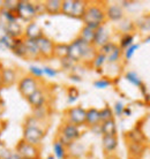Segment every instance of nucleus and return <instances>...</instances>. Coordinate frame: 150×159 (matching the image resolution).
Masks as SVG:
<instances>
[{"label":"nucleus","mask_w":150,"mask_h":159,"mask_svg":"<svg viewBox=\"0 0 150 159\" xmlns=\"http://www.w3.org/2000/svg\"><path fill=\"white\" fill-rule=\"evenodd\" d=\"M96 53H97V50L94 45L83 42L79 37L73 40L71 44H68V58L72 61H74L75 64L81 61L91 64Z\"/></svg>","instance_id":"nucleus-1"},{"label":"nucleus","mask_w":150,"mask_h":159,"mask_svg":"<svg viewBox=\"0 0 150 159\" xmlns=\"http://www.w3.org/2000/svg\"><path fill=\"white\" fill-rule=\"evenodd\" d=\"M46 134V128L44 127V121L36 119L32 116L26 118L23 123V137L26 142L34 145H40Z\"/></svg>","instance_id":"nucleus-2"},{"label":"nucleus","mask_w":150,"mask_h":159,"mask_svg":"<svg viewBox=\"0 0 150 159\" xmlns=\"http://www.w3.org/2000/svg\"><path fill=\"white\" fill-rule=\"evenodd\" d=\"M106 6L102 2H88L86 12L82 16V22L84 25H89L91 28H99L106 22Z\"/></svg>","instance_id":"nucleus-3"},{"label":"nucleus","mask_w":150,"mask_h":159,"mask_svg":"<svg viewBox=\"0 0 150 159\" xmlns=\"http://www.w3.org/2000/svg\"><path fill=\"white\" fill-rule=\"evenodd\" d=\"M81 136V131L77 126H75L73 123H69L67 121L63 122L59 126L58 133L55 139H58L65 147H69L74 143L76 139Z\"/></svg>","instance_id":"nucleus-4"},{"label":"nucleus","mask_w":150,"mask_h":159,"mask_svg":"<svg viewBox=\"0 0 150 159\" xmlns=\"http://www.w3.org/2000/svg\"><path fill=\"white\" fill-rule=\"evenodd\" d=\"M40 88V80L31 76L30 74L22 76L17 81V90H19L20 95L23 97L24 99H27L29 96H31Z\"/></svg>","instance_id":"nucleus-5"},{"label":"nucleus","mask_w":150,"mask_h":159,"mask_svg":"<svg viewBox=\"0 0 150 159\" xmlns=\"http://www.w3.org/2000/svg\"><path fill=\"white\" fill-rule=\"evenodd\" d=\"M16 14H17L19 20H23L24 22H28V23L32 22L35 21L36 16L38 15L37 6L32 1L20 0L17 4V8H16Z\"/></svg>","instance_id":"nucleus-6"},{"label":"nucleus","mask_w":150,"mask_h":159,"mask_svg":"<svg viewBox=\"0 0 150 159\" xmlns=\"http://www.w3.org/2000/svg\"><path fill=\"white\" fill-rule=\"evenodd\" d=\"M16 155L23 159H40V147L34 145L21 139L15 147Z\"/></svg>","instance_id":"nucleus-7"},{"label":"nucleus","mask_w":150,"mask_h":159,"mask_svg":"<svg viewBox=\"0 0 150 159\" xmlns=\"http://www.w3.org/2000/svg\"><path fill=\"white\" fill-rule=\"evenodd\" d=\"M86 114H87V110L83 108L82 106H73L65 112V118H66L65 121L80 127L86 125Z\"/></svg>","instance_id":"nucleus-8"},{"label":"nucleus","mask_w":150,"mask_h":159,"mask_svg":"<svg viewBox=\"0 0 150 159\" xmlns=\"http://www.w3.org/2000/svg\"><path fill=\"white\" fill-rule=\"evenodd\" d=\"M37 44V48L40 51V54L44 59H51L53 58V50H54V42L49 38L48 36H40L38 39L35 40Z\"/></svg>","instance_id":"nucleus-9"},{"label":"nucleus","mask_w":150,"mask_h":159,"mask_svg":"<svg viewBox=\"0 0 150 159\" xmlns=\"http://www.w3.org/2000/svg\"><path fill=\"white\" fill-rule=\"evenodd\" d=\"M46 99H48V96H46V92L44 90V88L40 87V89H37L31 96H29L27 99L28 104L31 106V108H38L40 106H44L46 105Z\"/></svg>","instance_id":"nucleus-10"},{"label":"nucleus","mask_w":150,"mask_h":159,"mask_svg":"<svg viewBox=\"0 0 150 159\" xmlns=\"http://www.w3.org/2000/svg\"><path fill=\"white\" fill-rule=\"evenodd\" d=\"M110 40V32L107 31V29L105 28V24L104 25H101L99 28L96 29V34H95V39H94V43L92 45L95 46V48L98 51L99 48H103L104 45H106Z\"/></svg>","instance_id":"nucleus-11"},{"label":"nucleus","mask_w":150,"mask_h":159,"mask_svg":"<svg viewBox=\"0 0 150 159\" xmlns=\"http://www.w3.org/2000/svg\"><path fill=\"white\" fill-rule=\"evenodd\" d=\"M43 29L40 28V25L37 22L32 21V22H29L27 24V27L24 28L23 32V38H27V39H32L36 40L38 39L40 36H43Z\"/></svg>","instance_id":"nucleus-12"},{"label":"nucleus","mask_w":150,"mask_h":159,"mask_svg":"<svg viewBox=\"0 0 150 159\" xmlns=\"http://www.w3.org/2000/svg\"><path fill=\"white\" fill-rule=\"evenodd\" d=\"M2 25L5 27L7 35L11 37V38H13V39H20V38H23L24 29H22L21 24L19 23V21L9 22V23L2 24Z\"/></svg>","instance_id":"nucleus-13"},{"label":"nucleus","mask_w":150,"mask_h":159,"mask_svg":"<svg viewBox=\"0 0 150 159\" xmlns=\"http://www.w3.org/2000/svg\"><path fill=\"white\" fill-rule=\"evenodd\" d=\"M105 13H106V19L110 21H120L124 17V9L123 7L118 4L109 5L105 8Z\"/></svg>","instance_id":"nucleus-14"},{"label":"nucleus","mask_w":150,"mask_h":159,"mask_svg":"<svg viewBox=\"0 0 150 159\" xmlns=\"http://www.w3.org/2000/svg\"><path fill=\"white\" fill-rule=\"evenodd\" d=\"M24 45H26V50H27V60H40L42 57L40 54L37 44L35 40L32 39H27L23 38Z\"/></svg>","instance_id":"nucleus-15"},{"label":"nucleus","mask_w":150,"mask_h":159,"mask_svg":"<svg viewBox=\"0 0 150 159\" xmlns=\"http://www.w3.org/2000/svg\"><path fill=\"white\" fill-rule=\"evenodd\" d=\"M17 81L15 69L11 67H2V87L9 88Z\"/></svg>","instance_id":"nucleus-16"},{"label":"nucleus","mask_w":150,"mask_h":159,"mask_svg":"<svg viewBox=\"0 0 150 159\" xmlns=\"http://www.w3.org/2000/svg\"><path fill=\"white\" fill-rule=\"evenodd\" d=\"M101 125V118H99V110L95 107H90L87 110L86 114V126L89 128L97 127Z\"/></svg>","instance_id":"nucleus-17"},{"label":"nucleus","mask_w":150,"mask_h":159,"mask_svg":"<svg viewBox=\"0 0 150 159\" xmlns=\"http://www.w3.org/2000/svg\"><path fill=\"white\" fill-rule=\"evenodd\" d=\"M103 150L106 153V156L112 155L118 147V137L115 136H103L102 139Z\"/></svg>","instance_id":"nucleus-18"},{"label":"nucleus","mask_w":150,"mask_h":159,"mask_svg":"<svg viewBox=\"0 0 150 159\" xmlns=\"http://www.w3.org/2000/svg\"><path fill=\"white\" fill-rule=\"evenodd\" d=\"M127 147H128V152L132 159H140L146 150L144 144L138 143V142H127Z\"/></svg>","instance_id":"nucleus-19"},{"label":"nucleus","mask_w":150,"mask_h":159,"mask_svg":"<svg viewBox=\"0 0 150 159\" xmlns=\"http://www.w3.org/2000/svg\"><path fill=\"white\" fill-rule=\"evenodd\" d=\"M61 2L63 0H46L43 2L44 12L50 15H55L61 13Z\"/></svg>","instance_id":"nucleus-20"},{"label":"nucleus","mask_w":150,"mask_h":159,"mask_svg":"<svg viewBox=\"0 0 150 159\" xmlns=\"http://www.w3.org/2000/svg\"><path fill=\"white\" fill-rule=\"evenodd\" d=\"M87 6H88V1H84V0H74L71 17L81 20L83 14H84V12H86Z\"/></svg>","instance_id":"nucleus-21"},{"label":"nucleus","mask_w":150,"mask_h":159,"mask_svg":"<svg viewBox=\"0 0 150 159\" xmlns=\"http://www.w3.org/2000/svg\"><path fill=\"white\" fill-rule=\"evenodd\" d=\"M95 34H96L95 28H91L89 25H84V24H83V27L81 28V30H80V34L77 37H79L80 39H82L83 42H86V43L92 45L94 39H95Z\"/></svg>","instance_id":"nucleus-22"},{"label":"nucleus","mask_w":150,"mask_h":159,"mask_svg":"<svg viewBox=\"0 0 150 159\" xmlns=\"http://www.w3.org/2000/svg\"><path fill=\"white\" fill-rule=\"evenodd\" d=\"M101 133L103 136H115L117 135V123L115 118L101 123Z\"/></svg>","instance_id":"nucleus-23"},{"label":"nucleus","mask_w":150,"mask_h":159,"mask_svg":"<svg viewBox=\"0 0 150 159\" xmlns=\"http://www.w3.org/2000/svg\"><path fill=\"white\" fill-rule=\"evenodd\" d=\"M11 51H12L16 57H19L21 59L27 60V50H26V45H24L23 38L14 39V43H13V45H12Z\"/></svg>","instance_id":"nucleus-24"},{"label":"nucleus","mask_w":150,"mask_h":159,"mask_svg":"<svg viewBox=\"0 0 150 159\" xmlns=\"http://www.w3.org/2000/svg\"><path fill=\"white\" fill-rule=\"evenodd\" d=\"M53 157L55 159H67V147H65L58 139H53Z\"/></svg>","instance_id":"nucleus-25"},{"label":"nucleus","mask_w":150,"mask_h":159,"mask_svg":"<svg viewBox=\"0 0 150 159\" xmlns=\"http://www.w3.org/2000/svg\"><path fill=\"white\" fill-rule=\"evenodd\" d=\"M53 58H57L60 61L68 58V44L55 43L54 50H53Z\"/></svg>","instance_id":"nucleus-26"},{"label":"nucleus","mask_w":150,"mask_h":159,"mask_svg":"<svg viewBox=\"0 0 150 159\" xmlns=\"http://www.w3.org/2000/svg\"><path fill=\"white\" fill-rule=\"evenodd\" d=\"M34 118L40 120V121H45L50 116V110H49L48 105H44V106H40L38 108H34L32 110V114Z\"/></svg>","instance_id":"nucleus-27"},{"label":"nucleus","mask_w":150,"mask_h":159,"mask_svg":"<svg viewBox=\"0 0 150 159\" xmlns=\"http://www.w3.org/2000/svg\"><path fill=\"white\" fill-rule=\"evenodd\" d=\"M125 79H126L130 84H133V85H135V87H138V89H141V88L144 85V83H143V81L141 80V77H140L135 72H127L126 74H125Z\"/></svg>","instance_id":"nucleus-28"},{"label":"nucleus","mask_w":150,"mask_h":159,"mask_svg":"<svg viewBox=\"0 0 150 159\" xmlns=\"http://www.w3.org/2000/svg\"><path fill=\"white\" fill-rule=\"evenodd\" d=\"M123 53H124V51L119 48V45H118L113 51L111 52L110 54H107L106 56V62H109V64H115V62H119V60L121 59V57H123Z\"/></svg>","instance_id":"nucleus-29"},{"label":"nucleus","mask_w":150,"mask_h":159,"mask_svg":"<svg viewBox=\"0 0 150 159\" xmlns=\"http://www.w3.org/2000/svg\"><path fill=\"white\" fill-rule=\"evenodd\" d=\"M105 62H106V57L104 56L103 53H101V52L97 51L95 58H94L92 61H91V65H92V67L94 68L99 69V68H102L103 66H104Z\"/></svg>","instance_id":"nucleus-30"},{"label":"nucleus","mask_w":150,"mask_h":159,"mask_svg":"<svg viewBox=\"0 0 150 159\" xmlns=\"http://www.w3.org/2000/svg\"><path fill=\"white\" fill-rule=\"evenodd\" d=\"M113 111L110 106H105L103 107L102 110H99V118H101V123L104 122V121H107V120L113 119Z\"/></svg>","instance_id":"nucleus-31"},{"label":"nucleus","mask_w":150,"mask_h":159,"mask_svg":"<svg viewBox=\"0 0 150 159\" xmlns=\"http://www.w3.org/2000/svg\"><path fill=\"white\" fill-rule=\"evenodd\" d=\"M134 44V36L132 35V34H125L120 40V45H119V48H121V50H126L127 48H129L130 45H133Z\"/></svg>","instance_id":"nucleus-32"},{"label":"nucleus","mask_w":150,"mask_h":159,"mask_svg":"<svg viewBox=\"0 0 150 159\" xmlns=\"http://www.w3.org/2000/svg\"><path fill=\"white\" fill-rule=\"evenodd\" d=\"M73 2H74V0H63V2H61V14L71 17Z\"/></svg>","instance_id":"nucleus-33"},{"label":"nucleus","mask_w":150,"mask_h":159,"mask_svg":"<svg viewBox=\"0 0 150 159\" xmlns=\"http://www.w3.org/2000/svg\"><path fill=\"white\" fill-rule=\"evenodd\" d=\"M79 97H80V91L76 89V88L72 87L68 89V92H67V103L68 104L75 103L76 100L79 99Z\"/></svg>","instance_id":"nucleus-34"},{"label":"nucleus","mask_w":150,"mask_h":159,"mask_svg":"<svg viewBox=\"0 0 150 159\" xmlns=\"http://www.w3.org/2000/svg\"><path fill=\"white\" fill-rule=\"evenodd\" d=\"M138 48H140L138 44H133V45H130L129 48H127L126 50H124L123 56H124V58L126 59V61H129V60L133 58V56L135 54V52L138 51Z\"/></svg>","instance_id":"nucleus-35"},{"label":"nucleus","mask_w":150,"mask_h":159,"mask_svg":"<svg viewBox=\"0 0 150 159\" xmlns=\"http://www.w3.org/2000/svg\"><path fill=\"white\" fill-rule=\"evenodd\" d=\"M138 27L141 31H150V15L143 16L138 22Z\"/></svg>","instance_id":"nucleus-36"},{"label":"nucleus","mask_w":150,"mask_h":159,"mask_svg":"<svg viewBox=\"0 0 150 159\" xmlns=\"http://www.w3.org/2000/svg\"><path fill=\"white\" fill-rule=\"evenodd\" d=\"M17 4H19V1L17 0H5L2 1V5H1V8H4L8 12H13V13H16V8H17Z\"/></svg>","instance_id":"nucleus-37"},{"label":"nucleus","mask_w":150,"mask_h":159,"mask_svg":"<svg viewBox=\"0 0 150 159\" xmlns=\"http://www.w3.org/2000/svg\"><path fill=\"white\" fill-rule=\"evenodd\" d=\"M112 85V81L109 79H99L94 82V87L96 89H106Z\"/></svg>","instance_id":"nucleus-38"},{"label":"nucleus","mask_w":150,"mask_h":159,"mask_svg":"<svg viewBox=\"0 0 150 159\" xmlns=\"http://www.w3.org/2000/svg\"><path fill=\"white\" fill-rule=\"evenodd\" d=\"M29 74L36 79L40 80V77H43L44 74H43V68L42 67H38V66H35V65H31L30 67H29Z\"/></svg>","instance_id":"nucleus-39"},{"label":"nucleus","mask_w":150,"mask_h":159,"mask_svg":"<svg viewBox=\"0 0 150 159\" xmlns=\"http://www.w3.org/2000/svg\"><path fill=\"white\" fill-rule=\"evenodd\" d=\"M118 46V44H115V43H113V42H109V43L106 44V45H104L103 48H101L98 50V52H101V53H103L104 56L106 57L107 54H110L111 52L113 51L115 48Z\"/></svg>","instance_id":"nucleus-40"},{"label":"nucleus","mask_w":150,"mask_h":159,"mask_svg":"<svg viewBox=\"0 0 150 159\" xmlns=\"http://www.w3.org/2000/svg\"><path fill=\"white\" fill-rule=\"evenodd\" d=\"M125 110V105L121 102H115V107H113V116H121Z\"/></svg>","instance_id":"nucleus-41"},{"label":"nucleus","mask_w":150,"mask_h":159,"mask_svg":"<svg viewBox=\"0 0 150 159\" xmlns=\"http://www.w3.org/2000/svg\"><path fill=\"white\" fill-rule=\"evenodd\" d=\"M43 68V74L46 77H51V79H53V77H55V76L58 75V70L57 69H54V68L52 67H49V66H45V67H42Z\"/></svg>","instance_id":"nucleus-42"},{"label":"nucleus","mask_w":150,"mask_h":159,"mask_svg":"<svg viewBox=\"0 0 150 159\" xmlns=\"http://www.w3.org/2000/svg\"><path fill=\"white\" fill-rule=\"evenodd\" d=\"M69 79H71L72 81H75V82H81V81H82V79H81L79 75H71Z\"/></svg>","instance_id":"nucleus-43"},{"label":"nucleus","mask_w":150,"mask_h":159,"mask_svg":"<svg viewBox=\"0 0 150 159\" xmlns=\"http://www.w3.org/2000/svg\"><path fill=\"white\" fill-rule=\"evenodd\" d=\"M130 114H132V111H130V108H128V107H125V110H124V113H123V116H129Z\"/></svg>","instance_id":"nucleus-44"},{"label":"nucleus","mask_w":150,"mask_h":159,"mask_svg":"<svg viewBox=\"0 0 150 159\" xmlns=\"http://www.w3.org/2000/svg\"><path fill=\"white\" fill-rule=\"evenodd\" d=\"M0 87H2V66L0 65Z\"/></svg>","instance_id":"nucleus-45"},{"label":"nucleus","mask_w":150,"mask_h":159,"mask_svg":"<svg viewBox=\"0 0 150 159\" xmlns=\"http://www.w3.org/2000/svg\"><path fill=\"white\" fill-rule=\"evenodd\" d=\"M106 159H119V158L115 157V155H109V156H106Z\"/></svg>","instance_id":"nucleus-46"},{"label":"nucleus","mask_w":150,"mask_h":159,"mask_svg":"<svg viewBox=\"0 0 150 159\" xmlns=\"http://www.w3.org/2000/svg\"><path fill=\"white\" fill-rule=\"evenodd\" d=\"M143 43H150V35L148 37H146L144 38V40H143Z\"/></svg>","instance_id":"nucleus-47"},{"label":"nucleus","mask_w":150,"mask_h":159,"mask_svg":"<svg viewBox=\"0 0 150 159\" xmlns=\"http://www.w3.org/2000/svg\"><path fill=\"white\" fill-rule=\"evenodd\" d=\"M45 159H55V158L53 157V155H50V156H48V157H46Z\"/></svg>","instance_id":"nucleus-48"},{"label":"nucleus","mask_w":150,"mask_h":159,"mask_svg":"<svg viewBox=\"0 0 150 159\" xmlns=\"http://www.w3.org/2000/svg\"><path fill=\"white\" fill-rule=\"evenodd\" d=\"M20 159H23V158H20Z\"/></svg>","instance_id":"nucleus-49"}]
</instances>
